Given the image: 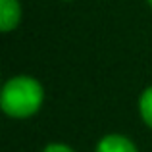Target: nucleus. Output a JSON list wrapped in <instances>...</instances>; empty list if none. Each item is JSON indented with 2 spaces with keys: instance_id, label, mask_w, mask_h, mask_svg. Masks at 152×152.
Listing matches in <instances>:
<instances>
[{
  "instance_id": "39448f33",
  "label": "nucleus",
  "mask_w": 152,
  "mask_h": 152,
  "mask_svg": "<svg viewBox=\"0 0 152 152\" xmlns=\"http://www.w3.org/2000/svg\"><path fill=\"white\" fill-rule=\"evenodd\" d=\"M42 152H73L69 148V146H66V145H60V142H54V145H48Z\"/></svg>"
},
{
  "instance_id": "20e7f679",
  "label": "nucleus",
  "mask_w": 152,
  "mask_h": 152,
  "mask_svg": "<svg viewBox=\"0 0 152 152\" xmlns=\"http://www.w3.org/2000/svg\"><path fill=\"white\" fill-rule=\"evenodd\" d=\"M139 112H141V118L145 119L146 125L152 127V87H148V89L141 94V100H139Z\"/></svg>"
},
{
  "instance_id": "423d86ee",
  "label": "nucleus",
  "mask_w": 152,
  "mask_h": 152,
  "mask_svg": "<svg viewBox=\"0 0 152 152\" xmlns=\"http://www.w3.org/2000/svg\"><path fill=\"white\" fill-rule=\"evenodd\" d=\"M146 2H148V6H150V8H152V0H146Z\"/></svg>"
},
{
  "instance_id": "7ed1b4c3",
  "label": "nucleus",
  "mask_w": 152,
  "mask_h": 152,
  "mask_svg": "<svg viewBox=\"0 0 152 152\" xmlns=\"http://www.w3.org/2000/svg\"><path fill=\"white\" fill-rule=\"evenodd\" d=\"M96 152H137L135 145L121 135H106L96 146Z\"/></svg>"
},
{
  "instance_id": "f257e3e1",
  "label": "nucleus",
  "mask_w": 152,
  "mask_h": 152,
  "mask_svg": "<svg viewBox=\"0 0 152 152\" xmlns=\"http://www.w3.org/2000/svg\"><path fill=\"white\" fill-rule=\"evenodd\" d=\"M45 100L42 85L29 75H15L2 87L0 106L10 118H29L37 114Z\"/></svg>"
},
{
  "instance_id": "f03ea898",
  "label": "nucleus",
  "mask_w": 152,
  "mask_h": 152,
  "mask_svg": "<svg viewBox=\"0 0 152 152\" xmlns=\"http://www.w3.org/2000/svg\"><path fill=\"white\" fill-rule=\"evenodd\" d=\"M21 21V4L19 0H0V29L10 33Z\"/></svg>"
},
{
  "instance_id": "0eeeda50",
  "label": "nucleus",
  "mask_w": 152,
  "mask_h": 152,
  "mask_svg": "<svg viewBox=\"0 0 152 152\" xmlns=\"http://www.w3.org/2000/svg\"><path fill=\"white\" fill-rule=\"evenodd\" d=\"M64 2H71V0H64Z\"/></svg>"
}]
</instances>
